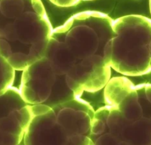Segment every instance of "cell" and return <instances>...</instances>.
I'll list each match as a JSON object with an SVG mask.
<instances>
[{
    "label": "cell",
    "instance_id": "8fae6325",
    "mask_svg": "<svg viewBox=\"0 0 151 145\" xmlns=\"http://www.w3.org/2000/svg\"><path fill=\"white\" fill-rule=\"evenodd\" d=\"M93 142L86 135H73L68 136L65 145H91Z\"/></svg>",
    "mask_w": 151,
    "mask_h": 145
},
{
    "label": "cell",
    "instance_id": "ba28073f",
    "mask_svg": "<svg viewBox=\"0 0 151 145\" xmlns=\"http://www.w3.org/2000/svg\"><path fill=\"white\" fill-rule=\"evenodd\" d=\"M111 107V112L107 120V127L111 134L121 140L122 132L128 124L127 120L117 108Z\"/></svg>",
    "mask_w": 151,
    "mask_h": 145
},
{
    "label": "cell",
    "instance_id": "5bb4252c",
    "mask_svg": "<svg viewBox=\"0 0 151 145\" xmlns=\"http://www.w3.org/2000/svg\"><path fill=\"white\" fill-rule=\"evenodd\" d=\"M81 0H50L53 4L59 7H71L78 4Z\"/></svg>",
    "mask_w": 151,
    "mask_h": 145
},
{
    "label": "cell",
    "instance_id": "7a4b0ae2",
    "mask_svg": "<svg viewBox=\"0 0 151 145\" xmlns=\"http://www.w3.org/2000/svg\"><path fill=\"white\" fill-rule=\"evenodd\" d=\"M106 64L117 72L139 76L151 71V19L130 15L114 20L104 51Z\"/></svg>",
    "mask_w": 151,
    "mask_h": 145
},
{
    "label": "cell",
    "instance_id": "6da1fadb",
    "mask_svg": "<svg viewBox=\"0 0 151 145\" xmlns=\"http://www.w3.org/2000/svg\"><path fill=\"white\" fill-rule=\"evenodd\" d=\"M0 54L15 70L44 58L53 31L41 0H0Z\"/></svg>",
    "mask_w": 151,
    "mask_h": 145
},
{
    "label": "cell",
    "instance_id": "277c9868",
    "mask_svg": "<svg viewBox=\"0 0 151 145\" xmlns=\"http://www.w3.org/2000/svg\"><path fill=\"white\" fill-rule=\"evenodd\" d=\"M68 136L58 123L53 108L35 116L25 132L24 145H65Z\"/></svg>",
    "mask_w": 151,
    "mask_h": 145
},
{
    "label": "cell",
    "instance_id": "7c38bea8",
    "mask_svg": "<svg viewBox=\"0 0 151 145\" xmlns=\"http://www.w3.org/2000/svg\"><path fill=\"white\" fill-rule=\"evenodd\" d=\"M107 127V123L94 117L92 120L91 133L94 135H101Z\"/></svg>",
    "mask_w": 151,
    "mask_h": 145
},
{
    "label": "cell",
    "instance_id": "30bf717a",
    "mask_svg": "<svg viewBox=\"0 0 151 145\" xmlns=\"http://www.w3.org/2000/svg\"><path fill=\"white\" fill-rule=\"evenodd\" d=\"M121 141L119 138L109 132L101 135L94 143V145H119Z\"/></svg>",
    "mask_w": 151,
    "mask_h": 145
},
{
    "label": "cell",
    "instance_id": "9c48e42d",
    "mask_svg": "<svg viewBox=\"0 0 151 145\" xmlns=\"http://www.w3.org/2000/svg\"><path fill=\"white\" fill-rule=\"evenodd\" d=\"M1 57V89L0 94L12 87L15 80V69L5 58Z\"/></svg>",
    "mask_w": 151,
    "mask_h": 145
},
{
    "label": "cell",
    "instance_id": "8992f818",
    "mask_svg": "<svg viewBox=\"0 0 151 145\" xmlns=\"http://www.w3.org/2000/svg\"><path fill=\"white\" fill-rule=\"evenodd\" d=\"M1 145H19L24 140L27 127L22 121L19 110L1 118Z\"/></svg>",
    "mask_w": 151,
    "mask_h": 145
},
{
    "label": "cell",
    "instance_id": "52a82bcc",
    "mask_svg": "<svg viewBox=\"0 0 151 145\" xmlns=\"http://www.w3.org/2000/svg\"><path fill=\"white\" fill-rule=\"evenodd\" d=\"M28 104L22 98L19 89L11 87L1 94V118L15 110L21 109Z\"/></svg>",
    "mask_w": 151,
    "mask_h": 145
},
{
    "label": "cell",
    "instance_id": "5b68a950",
    "mask_svg": "<svg viewBox=\"0 0 151 145\" xmlns=\"http://www.w3.org/2000/svg\"><path fill=\"white\" fill-rule=\"evenodd\" d=\"M57 114L58 123L64 129L68 136L86 135L91 131L94 116L86 111L57 105L52 107Z\"/></svg>",
    "mask_w": 151,
    "mask_h": 145
},
{
    "label": "cell",
    "instance_id": "3957f363",
    "mask_svg": "<svg viewBox=\"0 0 151 145\" xmlns=\"http://www.w3.org/2000/svg\"><path fill=\"white\" fill-rule=\"evenodd\" d=\"M19 89L23 99L29 105L48 102H53L54 105L55 101L57 105L75 98L67 85L65 76L56 74L46 57L24 69Z\"/></svg>",
    "mask_w": 151,
    "mask_h": 145
},
{
    "label": "cell",
    "instance_id": "4fadbf2b",
    "mask_svg": "<svg viewBox=\"0 0 151 145\" xmlns=\"http://www.w3.org/2000/svg\"><path fill=\"white\" fill-rule=\"evenodd\" d=\"M31 108L32 114H33L35 117L46 114L52 109V107L48 105H46V104L31 105Z\"/></svg>",
    "mask_w": 151,
    "mask_h": 145
},
{
    "label": "cell",
    "instance_id": "9a60e30c",
    "mask_svg": "<svg viewBox=\"0 0 151 145\" xmlns=\"http://www.w3.org/2000/svg\"><path fill=\"white\" fill-rule=\"evenodd\" d=\"M149 6H150V11L151 14V0H149Z\"/></svg>",
    "mask_w": 151,
    "mask_h": 145
}]
</instances>
